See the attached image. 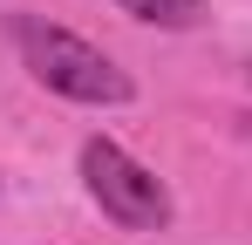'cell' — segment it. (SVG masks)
I'll use <instances>...</instances> for the list:
<instances>
[{
    "label": "cell",
    "mask_w": 252,
    "mask_h": 245,
    "mask_svg": "<svg viewBox=\"0 0 252 245\" xmlns=\"http://www.w3.org/2000/svg\"><path fill=\"white\" fill-rule=\"evenodd\" d=\"M14 41H21V55H28L34 82L55 89V95H68V102L123 109L129 95H136V82H129L102 48H89V41L68 34V28H48V21H34V14H21V21H14Z\"/></svg>",
    "instance_id": "cell-1"
},
{
    "label": "cell",
    "mask_w": 252,
    "mask_h": 245,
    "mask_svg": "<svg viewBox=\"0 0 252 245\" xmlns=\"http://www.w3.org/2000/svg\"><path fill=\"white\" fill-rule=\"evenodd\" d=\"M82 184H89V198L102 204L116 225H129V232H157V225H170L164 177L143 170L129 150H116L109 136H89V143H82Z\"/></svg>",
    "instance_id": "cell-2"
},
{
    "label": "cell",
    "mask_w": 252,
    "mask_h": 245,
    "mask_svg": "<svg viewBox=\"0 0 252 245\" xmlns=\"http://www.w3.org/2000/svg\"><path fill=\"white\" fill-rule=\"evenodd\" d=\"M116 7L143 28H198L205 21V0H116Z\"/></svg>",
    "instance_id": "cell-3"
}]
</instances>
